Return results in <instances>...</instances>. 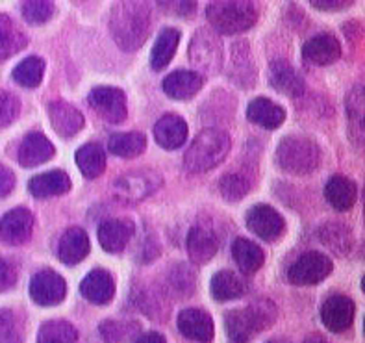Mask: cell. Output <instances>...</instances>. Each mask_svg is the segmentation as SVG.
Wrapping results in <instances>:
<instances>
[{"mask_svg":"<svg viewBox=\"0 0 365 343\" xmlns=\"http://www.w3.org/2000/svg\"><path fill=\"white\" fill-rule=\"evenodd\" d=\"M111 36L125 52L139 51L150 32V8L147 2H117L110 15Z\"/></svg>","mask_w":365,"mask_h":343,"instance_id":"6da1fadb","label":"cell"},{"mask_svg":"<svg viewBox=\"0 0 365 343\" xmlns=\"http://www.w3.org/2000/svg\"><path fill=\"white\" fill-rule=\"evenodd\" d=\"M277 315V306L269 299H258L243 308L230 310L225 317L228 338L232 343H249L259 332L273 327Z\"/></svg>","mask_w":365,"mask_h":343,"instance_id":"7a4b0ae2","label":"cell"},{"mask_svg":"<svg viewBox=\"0 0 365 343\" xmlns=\"http://www.w3.org/2000/svg\"><path fill=\"white\" fill-rule=\"evenodd\" d=\"M230 138L221 128L202 130L184 156V165L190 173H208L227 160L230 153Z\"/></svg>","mask_w":365,"mask_h":343,"instance_id":"3957f363","label":"cell"},{"mask_svg":"<svg viewBox=\"0 0 365 343\" xmlns=\"http://www.w3.org/2000/svg\"><path fill=\"white\" fill-rule=\"evenodd\" d=\"M206 17L213 26V32L234 36L255 26L258 11L249 0H217L210 2L206 8Z\"/></svg>","mask_w":365,"mask_h":343,"instance_id":"277c9868","label":"cell"},{"mask_svg":"<svg viewBox=\"0 0 365 343\" xmlns=\"http://www.w3.org/2000/svg\"><path fill=\"white\" fill-rule=\"evenodd\" d=\"M277 162L289 175H310L321 163V148L304 135H287L277 148Z\"/></svg>","mask_w":365,"mask_h":343,"instance_id":"5b68a950","label":"cell"},{"mask_svg":"<svg viewBox=\"0 0 365 343\" xmlns=\"http://www.w3.org/2000/svg\"><path fill=\"white\" fill-rule=\"evenodd\" d=\"M222 43L217 32L199 28L190 43V60L202 74H215L222 69Z\"/></svg>","mask_w":365,"mask_h":343,"instance_id":"8992f818","label":"cell"},{"mask_svg":"<svg viewBox=\"0 0 365 343\" xmlns=\"http://www.w3.org/2000/svg\"><path fill=\"white\" fill-rule=\"evenodd\" d=\"M334 271L332 260L323 252L308 250L301 255L287 269V280L295 286H315L330 277Z\"/></svg>","mask_w":365,"mask_h":343,"instance_id":"52a82bcc","label":"cell"},{"mask_svg":"<svg viewBox=\"0 0 365 343\" xmlns=\"http://www.w3.org/2000/svg\"><path fill=\"white\" fill-rule=\"evenodd\" d=\"M160 184H162V176L154 171H132L117 178L113 190L120 203L135 204L153 195Z\"/></svg>","mask_w":365,"mask_h":343,"instance_id":"ba28073f","label":"cell"},{"mask_svg":"<svg viewBox=\"0 0 365 343\" xmlns=\"http://www.w3.org/2000/svg\"><path fill=\"white\" fill-rule=\"evenodd\" d=\"M89 106L97 111L98 116L110 125H120L125 123L128 116V106H126V95L123 89L111 88V86H98L91 89L88 95Z\"/></svg>","mask_w":365,"mask_h":343,"instance_id":"9c48e42d","label":"cell"},{"mask_svg":"<svg viewBox=\"0 0 365 343\" xmlns=\"http://www.w3.org/2000/svg\"><path fill=\"white\" fill-rule=\"evenodd\" d=\"M30 297L39 306H54L60 304L67 295V284L61 275L52 269L37 271L30 280Z\"/></svg>","mask_w":365,"mask_h":343,"instance_id":"30bf717a","label":"cell"},{"mask_svg":"<svg viewBox=\"0 0 365 343\" xmlns=\"http://www.w3.org/2000/svg\"><path fill=\"white\" fill-rule=\"evenodd\" d=\"M247 227L264 241H277L286 232V221L273 206L256 204L247 212Z\"/></svg>","mask_w":365,"mask_h":343,"instance_id":"8fae6325","label":"cell"},{"mask_svg":"<svg viewBox=\"0 0 365 343\" xmlns=\"http://www.w3.org/2000/svg\"><path fill=\"white\" fill-rule=\"evenodd\" d=\"M356 304L351 297L336 293L330 295L321 306V321L330 332H345L354 323Z\"/></svg>","mask_w":365,"mask_h":343,"instance_id":"7c38bea8","label":"cell"},{"mask_svg":"<svg viewBox=\"0 0 365 343\" xmlns=\"http://www.w3.org/2000/svg\"><path fill=\"white\" fill-rule=\"evenodd\" d=\"M34 232V215L26 208H14L0 219V241L6 245H23Z\"/></svg>","mask_w":365,"mask_h":343,"instance_id":"4fadbf2b","label":"cell"},{"mask_svg":"<svg viewBox=\"0 0 365 343\" xmlns=\"http://www.w3.org/2000/svg\"><path fill=\"white\" fill-rule=\"evenodd\" d=\"M228 78H230V82H234L236 86H240L243 89H250L256 86L258 71H256L255 58L250 56L249 43L245 39L232 45Z\"/></svg>","mask_w":365,"mask_h":343,"instance_id":"5bb4252c","label":"cell"},{"mask_svg":"<svg viewBox=\"0 0 365 343\" xmlns=\"http://www.w3.org/2000/svg\"><path fill=\"white\" fill-rule=\"evenodd\" d=\"M135 232V225L132 219L115 217L108 219L98 227V241L101 247L111 255H119L128 245Z\"/></svg>","mask_w":365,"mask_h":343,"instance_id":"9a60e30c","label":"cell"},{"mask_svg":"<svg viewBox=\"0 0 365 343\" xmlns=\"http://www.w3.org/2000/svg\"><path fill=\"white\" fill-rule=\"evenodd\" d=\"M48 119L56 134L63 139L74 138L86 125L82 111L65 101H52L48 104Z\"/></svg>","mask_w":365,"mask_h":343,"instance_id":"2e32d148","label":"cell"},{"mask_svg":"<svg viewBox=\"0 0 365 343\" xmlns=\"http://www.w3.org/2000/svg\"><path fill=\"white\" fill-rule=\"evenodd\" d=\"M178 330L184 334L187 339L199 343H210L215 334L212 315L208 312L200 310V308H185L178 314Z\"/></svg>","mask_w":365,"mask_h":343,"instance_id":"e0dca14e","label":"cell"},{"mask_svg":"<svg viewBox=\"0 0 365 343\" xmlns=\"http://www.w3.org/2000/svg\"><path fill=\"white\" fill-rule=\"evenodd\" d=\"M302 58L314 65H332L341 58V43L332 34H317L302 46Z\"/></svg>","mask_w":365,"mask_h":343,"instance_id":"ac0fdd59","label":"cell"},{"mask_svg":"<svg viewBox=\"0 0 365 343\" xmlns=\"http://www.w3.org/2000/svg\"><path fill=\"white\" fill-rule=\"evenodd\" d=\"M219 249L217 234L210 225L197 222L187 234V252L195 264L204 265L215 256Z\"/></svg>","mask_w":365,"mask_h":343,"instance_id":"d6986e66","label":"cell"},{"mask_svg":"<svg viewBox=\"0 0 365 343\" xmlns=\"http://www.w3.org/2000/svg\"><path fill=\"white\" fill-rule=\"evenodd\" d=\"M89 250H91V243H89L88 232L80 227H73L65 230L63 236L60 237L56 255H58V260L61 264L76 265L82 260H86Z\"/></svg>","mask_w":365,"mask_h":343,"instance_id":"ffe728a7","label":"cell"},{"mask_svg":"<svg viewBox=\"0 0 365 343\" xmlns=\"http://www.w3.org/2000/svg\"><path fill=\"white\" fill-rule=\"evenodd\" d=\"M80 293L93 304H108L115 295V280L106 269H93L80 284Z\"/></svg>","mask_w":365,"mask_h":343,"instance_id":"44dd1931","label":"cell"},{"mask_svg":"<svg viewBox=\"0 0 365 343\" xmlns=\"http://www.w3.org/2000/svg\"><path fill=\"white\" fill-rule=\"evenodd\" d=\"M204 78L197 71H175L162 82L163 93L175 101H190L202 89Z\"/></svg>","mask_w":365,"mask_h":343,"instance_id":"7402d4cb","label":"cell"},{"mask_svg":"<svg viewBox=\"0 0 365 343\" xmlns=\"http://www.w3.org/2000/svg\"><path fill=\"white\" fill-rule=\"evenodd\" d=\"M56 148L51 143V139L41 132H30L23 139V143L19 147V163L26 169L37 167L41 163L48 162L54 156Z\"/></svg>","mask_w":365,"mask_h":343,"instance_id":"603a6c76","label":"cell"},{"mask_svg":"<svg viewBox=\"0 0 365 343\" xmlns=\"http://www.w3.org/2000/svg\"><path fill=\"white\" fill-rule=\"evenodd\" d=\"M271 86L277 89L278 93H284L286 97H301L306 89L304 78H302L299 71L293 67L289 61L286 60H277L271 63Z\"/></svg>","mask_w":365,"mask_h":343,"instance_id":"cb8c5ba5","label":"cell"},{"mask_svg":"<svg viewBox=\"0 0 365 343\" xmlns=\"http://www.w3.org/2000/svg\"><path fill=\"white\" fill-rule=\"evenodd\" d=\"M154 138L160 147L167 150H175L182 147L187 139V123L184 117L176 116V113H167L162 119H158L154 126Z\"/></svg>","mask_w":365,"mask_h":343,"instance_id":"d4e9b609","label":"cell"},{"mask_svg":"<svg viewBox=\"0 0 365 343\" xmlns=\"http://www.w3.org/2000/svg\"><path fill=\"white\" fill-rule=\"evenodd\" d=\"M324 197L338 212H347L358 200V185L349 176L334 175L324 185Z\"/></svg>","mask_w":365,"mask_h":343,"instance_id":"484cf974","label":"cell"},{"mask_svg":"<svg viewBox=\"0 0 365 343\" xmlns=\"http://www.w3.org/2000/svg\"><path fill=\"white\" fill-rule=\"evenodd\" d=\"M28 190L36 199H51V197H60L71 190V178L65 171L54 169V171L43 173V175L34 176Z\"/></svg>","mask_w":365,"mask_h":343,"instance_id":"4316f807","label":"cell"},{"mask_svg":"<svg viewBox=\"0 0 365 343\" xmlns=\"http://www.w3.org/2000/svg\"><path fill=\"white\" fill-rule=\"evenodd\" d=\"M247 117L252 121L255 125L262 126V128L274 130L278 126H282L286 121V110L280 104L273 102L271 98L258 97L255 101L249 102L247 106Z\"/></svg>","mask_w":365,"mask_h":343,"instance_id":"83f0119b","label":"cell"},{"mask_svg":"<svg viewBox=\"0 0 365 343\" xmlns=\"http://www.w3.org/2000/svg\"><path fill=\"white\" fill-rule=\"evenodd\" d=\"M232 256L243 275H255L264 265L265 255L262 247L247 237H237L232 243Z\"/></svg>","mask_w":365,"mask_h":343,"instance_id":"f1b7e54d","label":"cell"},{"mask_svg":"<svg viewBox=\"0 0 365 343\" xmlns=\"http://www.w3.org/2000/svg\"><path fill=\"white\" fill-rule=\"evenodd\" d=\"M210 286H212L213 299L219 302L234 301V299H240L247 293L245 280L234 271H228V269H222V271H217L213 275Z\"/></svg>","mask_w":365,"mask_h":343,"instance_id":"f546056e","label":"cell"},{"mask_svg":"<svg viewBox=\"0 0 365 343\" xmlns=\"http://www.w3.org/2000/svg\"><path fill=\"white\" fill-rule=\"evenodd\" d=\"M26 43V34L8 15L0 14V63L23 51Z\"/></svg>","mask_w":365,"mask_h":343,"instance_id":"4dcf8cb0","label":"cell"},{"mask_svg":"<svg viewBox=\"0 0 365 343\" xmlns=\"http://www.w3.org/2000/svg\"><path fill=\"white\" fill-rule=\"evenodd\" d=\"M180 43V32L176 28H163L158 39L154 41L153 54H150V65L154 71H163L175 58L176 48Z\"/></svg>","mask_w":365,"mask_h":343,"instance_id":"1f68e13d","label":"cell"},{"mask_svg":"<svg viewBox=\"0 0 365 343\" xmlns=\"http://www.w3.org/2000/svg\"><path fill=\"white\" fill-rule=\"evenodd\" d=\"M76 165L86 178H98L106 169V153L98 143H86L76 150Z\"/></svg>","mask_w":365,"mask_h":343,"instance_id":"d6a6232c","label":"cell"},{"mask_svg":"<svg viewBox=\"0 0 365 343\" xmlns=\"http://www.w3.org/2000/svg\"><path fill=\"white\" fill-rule=\"evenodd\" d=\"M110 153L120 158H138L147 148V138L141 132H120L113 134L108 143Z\"/></svg>","mask_w":365,"mask_h":343,"instance_id":"836d02e7","label":"cell"},{"mask_svg":"<svg viewBox=\"0 0 365 343\" xmlns=\"http://www.w3.org/2000/svg\"><path fill=\"white\" fill-rule=\"evenodd\" d=\"M319 237L324 245L338 255H347L354 245L352 232L341 222H327L319 230Z\"/></svg>","mask_w":365,"mask_h":343,"instance_id":"e575fe53","label":"cell"},{"mask_svg":"<svg viewBox=\"0 0 365 343\" xmlns=\"http://www.w3.org/2000/svg\"><path fill=\"white\" fill-rule=\"evenodd\" d=\"M37 343H78V332L69 321H46L37 334Z\"/></svg>","mask_w":365,"mask_h":343,"instance_id":"d590c367","label":"cell"},{"mask_svg":"<svg viewBox=\"0 0 365 343\" xmlns=\"http://www.w3.org/2000/svg\"><path fill=\"white\" fill-rule=\"evenodd\" d=\"M45 74V61L39 56H28L14 69V80L23 88H37Z\"/></svg>","mask_w":365,"mask_h":343,"instance_id":"8d00e7d4","label":"cell"},{"mask_svg":"<svg viewBox=\"0 0 365 343\" xmlns=\"http://www.w3.org/2000/svg\"><path fill=\"white\" fill-rule=\"evenodd\" d=\"M0 343H24L23 317L9 308H0Z\"/></svg>","mask_w":365,"mask_h":343,"instance_id":"74e56055","label":"cell"},{"mask_svg":"<svg viewBox=\"0 0 365 343\" xmlns=\"http://www.w3.org/2000/svg\"><path fill=\"white\" fill-rule=\"evenodd\" d=\"M250 188H252V182L243 173H227L219 180V191L228 203H237L243 199L250 191Z\"/></svg>","mask_w":365,"mask_h":343,"instance_id":"f35d334b","label":"cell"},{"mask_svg":"<svg viewBox=\"0 0 365 343\" xmlns=\"http://www.w3.org/2000/svg\"><path fill=\"white\" fill-rule=\"evenodd\" d=\"M139 324L134 321H117L106 319L102 321L98 330H101V338L106 343H123L138 332Z\"/></svg>","mask_w":365,"mask_h":343,"instance_id":"ab89813d","label":"cell"},{"mask_svg":"<svg viewBox=\"0 0 365 343\" xmlns=\"http://www.w3.org/2000/svg\"><path fill=\"white\" fill-rule=\"evenodd\" d=\"M21 11L30 24H45L54 15L56 6L51 0H32V2H23Z\"/></svg>","mask_w":365,"mask_h":343,"instance_id":"60d3db41","label":"cell"},{"mask_svg":"<svg viewBox=\"0 0 365 343\" xmlns=\"http://www.w3.org/2000/svg\"><path fill=\"white\" fill-rule=\"evenodd\" d=\"M364 88L356 86L352 88L347 97V113L351 121V132L358 126V132L364 134Z\"/></svg>","mask_w":365,"mask_h":343,"instance_id":"b9f144b4","label":"cell"},{"mask_svg":"<svg viewBox=\"0 0 365 343\" xmlns=\"http://www.w3.org/2000/svg\"><path fill=\"white\" fill-rule=\"evenodd\" d=\"M169 284L175 290L178 295H191L195 292V273L191 271L190 265L180 264L176 265L171 271V277H169Z\"/></svg>","mask_w":365,"mask_h":343,"instance_id":"7bdbcfd3","label":"cell"},{"mask_svg":"<svg viewBox=\"0 0 365 343\" xmlns=\"http://www.w3.org/2000/svg\"><path fill=\"white\" fill-rule=\"evenodd\" d=\"M139 306L141 310L147 315H150L153 319H165L167 312L163 310V295L160 292H156L154 287H148L147 292H143L139 295Z\"/></svg>","mask_w":365,"mask_h":343,"instance_id":"ee69618b","label":"cell"},{"mask_svg":"<svg viewBox=\"0 0 365 343\" xmlns=\"http://www.w3.org/2000/svg\"><path fill=\"white\" fill-rule=\"evenodd\" d=\"M21 113V101L8 91H0V126H9Z\"/></svg>","mask_w":365,"mask_h":343,"instance_id":"f6af8a7d","label":"cell"},{"mask_svg":"<svg viewBox=\"0 0 365 343\" xmlns=\"http://www.w3.org/2000/svg\"><path fill=\"white\" fill-rule=\"evenodd\" d=\"M17 282V269L9 260L0 256V292H6Z\"/></svg>","mask_w":365,"mask_h":343,"instance_id":"bcb514c9","label":"cell"},{"mask_svg":"<svg viewBox=\"0 0 365 343\" xmlns=\"http://www.w3.org/2000/svg\"><path fill=\"white\" fill-rule=\"evenodd\" d=\"M158 4L167 14L180 15V17H190L197 11V2H158Z\"/></svg>","mask_w":365,"mask_h":343,"instance_id":"7dc6e473","label":"cell"},{"mask_svg":"<svg viewBox=\"0 0 365 343\" xmlns=\"http://www.w3.org/2000/svg\"><path fill=\"white\" fill-rule=\"evenodd\" d=\"M354 2L351 0H312V6L321 11H341V9H347Z\"/></svg>","mask_w":365,"mask_h":343,"instance_id":"c3c4849f","label":"cell"},{"mask_svg":"<svg viewBox=\"0 0 365 343\" xmlns=\"http://www.w3.org/2000/svg\"><path fill=\"white\" fill-rule=\"evenodd\" d=\"M15 188V175L11 169L0 165V199L9 195Z\"/></svg>","mask_w":365,"mask_h":343,"instance_id":"681fc988","label":"cell"},{"mask_svg":"<svg viewBox=\"0 0 365 343\" xmlns=\"http://www.w3.org/2000/svg\"><path fill=\"white\" fill-rule=\"evenodd\" d=\"M134 343H165V338L160 332H147L139 336Z\"/></svg>","mask_w":365,"mask_h":343,"instance_id":"f907efd6","label":"cell"},{"mask_svg":"<svg viewBox=\"0 0 365 343\" xmlns=\"http://www.w3.org/2000/svg\"><path fill=\"white\" fill-rule=\"evenodd\" d=\"M304 343H329V342H327L321 334H312V336H308V338L304 339Z\"/></svg>","mask_w":365,"mask_h":343,"instance_id":"816d5d0a","label":"cell"},{"mask_svg":"<svg viewBox=\"0 0 365 343\" xmlns=\"http://www.w3.org/2000/svg\"><path fill=\"white\" fill-rule=\"evenodd\" d=\"M267 343H292V342H287V339L284 338H274V339H269Z\"/></svg>","mask_w":365,"mask_h":343,"instance_id":"f5cc1de1","label":"cell"}]
</instances>
